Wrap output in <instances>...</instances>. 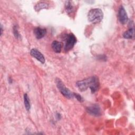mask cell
<instances>
[{"label":"cell","instance_id":"1","mask_svg":"<svg viewBox=\"0 0 135 135\" xmlns=\"http://www.w3.org/2000/svg\"><path fill=\"white\" fill-rule=\"evenodd\" d=\"M76 85L80 91H84L89 88L92 93H94L99 88V81L96 76H92L86 79L79 81L76 82Z\"/></svg>","mask_w":135,"mask_h":135},{"label":"cell","instance_id":"2","mask_svg":"<svg viewBox=\"0 0 135 135\" xmlns=\"http://www.w3.org/2000/svg\"><path fill=\"white\" fill-rule=\"evenodd\" d=\"M103 13L100 8H93L89 11L88 14V18L90 22L93 24L100 23L103 19Z\"/></svg>","mask_w":135,"mask_h":135},{"label":"cell","instance_id":"3","mask_svg":"<svg viewBox=\"0 0 135 135\" xmlns=\"http://www.w3.org/2000/svg\"><path fill=\"white\" fill-rule=\"evenodd\" d=\"M55 83L59 90L65 98L71 99L74 97V92H72L68 88H67L60 79L56 78Z\"/></svg>","mask_w":135,"mask_h":135},{"label":"cell","instance_id":"4","mask_svg":"<svg viewBox=\"0 0 135 135\" xmlns=\"http://www.w3.org/2000/svg\"><path fill=\"white\" fill-rule=\"evenodd\" d=\"M76 42V38L75 35L72 33L68 34L65 40L64 49L68 51L72 49Z\"/></svg>","mask_w":135,"mask_h":135},{"label":"cell","instance_id":"5","mask_svg":"<svg viewBox=\"0 0 135 135\" xmlns=\"http://www.w3.org/2000/svg\"><path fill=\"white\" fill-rule=\"evenodd\" d=\"M86 112L91 115L98 117L101 115V109L98 104H93L86 108Z\"/></svg>","mask_w":135,"mask_h":135},{"label":"cell","instance_id":"6","mask_svg":"<svg viewBox=\"0 0 135 135\" xmlns=\"http://www.w3.org/2000/svg\"><path fill=\"white\" fill-rule=\"evenodd\" d=\"M118 17H119V20L120 22L122 24H125L127 23L128 20V15L124 8L122 6H121L119 8V13H118Z\"/></svg>","mask_w":135,"mask_h":135},{"label":"cell","instance_id":"7","mask_svg":"<svg viewBox=\"0 0 135 135\" xmlns=\"http://www.w3.org/2000/svg\"><path fill=\"white\" fill-rule=\"evenodd\" d=\"M30 54L31 56L36 59V60L39 61L42 64L44 63L45 62L44 56L38 50L36 49H32L30 51Z\"/></svg>","mask_w":135,"mask_h":135},{"label":"cell","instance_id":"8","mask_svg":"<svg viewBox=\"0 0 135 135\" xmlns=\"http://www.w3.org/2000/svg\"><path fill=\"white\" fill-rule=\"evenodd\" d=\"M46 33V30L40 27H37L34 30V34L37 39H41L43 37Z\"/></svg>","mask_w":135,"mask_h":135},{"label":"cell","instance_id":"9","mask_svg":"<svg viewBox=\"0 0 135 135\" xmlns=\"http://www.w3.org/2000/svg\"><path fill=\"white\" fill-rule=\"evenodd\" d=\"M123 36L125 38L133 39L134 38V27H130L128 30L124 32L123 34Z\"/></svg>","mask_w":135,"mask_h":135},{"label":"cell","instance_id":"10","mask_svg":"<svg viewBox=\"0 0 135 135\" xmlns=\"http://www.w3.org/2000/svg\"><path fill=\"white\" fill-rule=\"evenodd\" d=\"M49 6V4L46 2L41 1L38 2L34 6V9L36 12H39L42 9L47 8Z\"/></svg>","mask_w":135,"mask_h":135},{"label":"cell","instance_id":"11","mask_svg":"<svg viewBox=\"0 0 135 135\" xmlns=\"http://www.w3.org/2000/svg\"><path fill=\"white\" fill-rule=\"evenodd\" d=\"M51 46L52 49L55 52L60 53L61 51L62 45L61 42L57 41H54L52 42Z\"/></svg>","mask_w":135,"mask_h":135},{"label":"cell","instance_id":"12","mask_svg":"<svg viewBox=\"0 0 135 135\" xmlns=\"http://www.w3.org/2000/svg\"><path fill=\"white\" fill-rule=\"evenodd\" d=\"M65 8L68 13H72L74 11V6L71 1H66L65 4Z\"/></svg>","mask_w":135,"mask_h":135},{"label":"cell","instance_id":"13","mask_svg":"<svg viewBox=\"0 0 135 135\" xmlns=\"http://www.w3.org/2000/svg\"><path fill=\"white\" fill-rule=\"evenodd\" d=\"M24 102L25 107L26 110L29 111L31 108V104H30V99H29L28 96L26 93L24 94Z\"/></svg>","mask_w":135,"mask_h":135},{"label":"cell","instance_id":"14","mask_svg":"<svg viewBox=\"0 0 135 135\" xmlns=\"http://www.w3.org/2000/svg\"><path fill=\"white\" fill-rule=\"evenodd\" d=\"M13 33H14V34L15 36L17 38H19L20 37V35L19 34V32H18V31L17 30V27L16 26H14V27H13Z\"/></svg>","mask_w":135,"mask_h":135},{"label":"cell","instance_id":"15","mask_svg":"<svg viewBox=\"0 0 135 135\" xmlns=\"http://www.w3.org/2000/svg\"><path fill=\"white\" fill-rule=\"evenodd\" d=\"M74 97H75L77 99V100L78 101H79L80 102H82L83 100L82 97L80 94H79L74 93Z\"/></svg>","mask_w":135,"mask_h":135},{"label":"cell","instance_id":"16","mask_svg":"<svg viewBox=\"0 0 135 135\" xmlns=\"http://www.w3.org/2000/svg\"><path fill=\"white\" fill-rule=\"evenodd\" d=\"M1 35H2V33H3V27H2V26L1 25Z\"/></svg>","mask_w":135,"mask_h":135}]
</instances>
